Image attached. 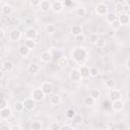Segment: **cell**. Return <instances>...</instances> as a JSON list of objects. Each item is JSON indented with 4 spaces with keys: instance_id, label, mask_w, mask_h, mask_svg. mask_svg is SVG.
Instances as JSON below:
<instances>
[{
    "instance_id": "f6af8a7d",
    "label": "cell",
    "mask_w": 130,
    "mask_h": 130,
    "mask_svg": "<svg viewBox=\"0 0 130 130\" xmlns=\"http://www.w3.org/2000/svg\"><path fill=\"white\" fill-rule=\"evenodd\" d=\"M40 3H41V0H30V4L32 5V6H39L40 5Z\"/></svg>"
},
{
    "instance_id": "3957f363",
    "label": "cell",
    "mask_w": 130,
    "mask_h": 130,
    "mask_svg": "<svg viewBox=\"0 0 130 130\" xmlns=\"http://www.w3.org/2000/svg\"><path fill=\"white\" fill-rule=\"evenodd\" d=\"M46 94L43 92V90L41 88H35L31 91V98L36 101V102H42L45 99Z\"/></svg>"
},
{
    "instance_id": "83f0119b",
    "label": "cell",
    "mask_w": 130,
    "mask_h": 130,
    "mask_svg": "<svg viewBox=\"0 0 130 130\" xmlns=\"http://www.w3.org/2000/svg\"><path fill=\"white\" fill-rule=\"evenodd\" d=\"M30 127H31L32 130H41L42 127H43V125H42V122L41 121H34L31 123Z\"/></svg>"
},
{
    "instance_id": "9c48e42d",
    "label": "cell",
    "mask_w": 130,
    "mask_h": 130,
    "mask_svg": "<svg viewBox=\"0 0 130 130\" xmlns=\"http://www.w3.org/2000/svg\"><path fill=\"white\" fill-rule=\"evenodd\" d=\"M37 35H38V31L32 27H29L24 31V37L26 40H35Z\"/></svg>"
},
{
    "instance_id": "7402d4cb",
    "label": "cell",
    "mask_w": 130,
    "mask_h": 130,
    "mask_svg": "<svg viewBox=\"0 0 130 130\" xmlns=\"http://www.w3.org/2000/svg\"><path fill=\"white\" fill-rule=\"evenodd\" d=\"M94 103H95V100H94L93 98H91L90 95L84 98V100H83V104H84L86 107H91V106L94 105Z\"/></svg>"
},
{
    "instance_id": "7dc6e473",
    "label": "cell",
    "mask_w": 130,
    "mask_h": 130,
    "mask_svg": "<svg viewBox=\"0 0 130 130\" xmlns=\"http://www.w3.org/2000/svg\"><path fill=\"white\" fill-rule=\"evenodd\" d=\"M10 129L11 130H20L21 129V126H19V125H13V126L10 127Z\"/></svg>"
},
{
    "instance_id": "5bb4252c",
    "label": "cell",
    "mask_w": 130,
    "mask_h": 130,
    "mask_svg": "<svg viewBox=\"0 0 130 130\" xmlns=\"http://www.w3.org/2000/svg\"><path fill=\"white\" fill-rule=\"evenodd\" d=\"M40 8H41V10L42 11H49L50 9H51V6H52V3L50 2V1H48V0H43V1H41V3H40Z\"/></svg>"
},
{
    "instance_id": "d4e9b609",
    "label": "cell",
    "mask_w": 130,
    "mask_h": 130,
    "mask_svg": "<svg viewBox=\"0 0 130 130\" xmlns=\"http://www.w3.org/2000/svg\"><path fill=\"white\" fill-rule=\"evenodd\" d=\"M118 18V16L116 15V13L115 12H108L107 14H106V19H107V21L108 22H112V21H114L115 19H117Z\"/></svg>"
},
{
    "instance_id": "8d00e7d4",
    "label": "cell",
    "mask_w": 130,
    "mask_h": 130,
    "mask_svg": "<svg viewBox=\"0 0 130 130\" xmlns=\"http://www.w3.org/2000/svg\"><path fill=\"white\" fill-rule=\"evenodd\" d=\"M99 36H98V34H91L90 36H89V43L90 44H92V45H94L95 43H96V41L99 40Z\"/></svg>"
},
{
    "instance_id": "30bf717a",
    "label": "cell",
    "mask_w": 130,
    "mask_h": 130,
    "mask_svg": "<svg viewBox=\"0 0 130 130\" xmlns=\"http://www.w3.org/2000/svg\"><path fill=\"white\" fill-rule=\"evenodd\" d=\"M9 39L13 42H17L21 39V31L19 29H12L9 34Z\"/></svg>"
},
{
    "instance_id": "4dcf8cb0",
    "label": "cell",
    "mask_w": 130,
    "mask_h": 130,
    "mask_svg": "<svg viewBox=\"0 0 130 130\" xmlns=\"http://www.w3.org/2000/svg\"><path fill=\"white\" fill-rule=\"evenodd\" d=\"M99 49H103V48H105L106 47V41H105V39H103V38H99V40L96 41V43L94 44Z\"/></svg>"
},
{
    "instance_id": "4fadbf2b",
    "label": "cell",
    "mask_w": 130,
    "mask_h": 130,
    "mask_svg": "<svg viewBox=\"0 0 130 130\" xmlns=\"http://www.w3.org/2000/svg\"><path fill=\"white\" fill-rule=\"evenodd\" d=\"M80 74H81V77L82 78H88L89 77V67L86 66V65H81L80 68L78 69Z\"/></svg>"
},
{
    "instance_id": "11a10c76",
    "label": "cell",
    "mask_w": 130,
    "mask_h": 130,
    "mask_svg": "<svg viewBox=\"0 0 130 130\" xmlns=\"http://www.w3.org/2000/svg\"><path fill=\"white\" fill-rule=\"evenodd\" d=\"M1 1H3V0H0V2H1Z\"/></svg>"
},
{
    "instance_id": "f1b7e54d",
    "label": "cell",
    "mask_w": 130,
    "mask_h": 130,
    "mask_svg": "<svg viewBox=\"0 0 130 130\" xmlns=\"http://www.w3.org/2000/svg\"><path fill=\"white\" fill-rule=\"evenodd\" d=\"M99 75V68L95 66H91L89 67V76L91 77H95Z\"/></svg>"
},
{
    "instance_id": "cb8c5ba5",
    "label": "cell",
    "mask_w": 130,
    "mask_h": 130,
    "mask_svg": "<svg viewBox=\"0 0 130 130\" xmlns=\"http://www.w3.org/2000/svg\"><path fill=\"white\" fill-rule=\"evenodd\" d=\"M81 32H82V27H81L80 25L75 24V25H73V26L71 27V34H72L73 36H77V35H79V34H81Z\"/></svg>"
},
{
    "instance_id": "e575fe53",
    "label": "cell",
    "mask_w": 130,
    "mask_h": 130,
    "mask_svg": "<svg viewBox=\"0 0 130 130\" xmlns=\"http://www.w3.org/2000/svg\"><path fill=\"white\" fill-rule=\"evenodd\" d=\"M45 29H46V31H47L48 34L52 35V34L55 32V30H56V26H55L54 24H47L46 27H45Z\"/></svg>"
},
{
    "instance_id": "ba28073f",
    "label": "cell",
    "mask_w": 130,
    "mask_h": 130,
    "mask_svg": "<svg viewBox=\"0 0 130 130\" xmlns=\"http://www.w3.org/2000/svg\"><path fill=\"white\" fill-rule=\"evenodd\" d=\"M40 59H41V61L44 62V63H49V62L52 61V59H53V55H52V53L49 52V51H44V52L41 53Z\"/></svg>"
},
{
    "instance_id": "484cf974",
    "label": "cell",
    "mask_w": 130,
    "mask_h": 130,
    "mask_svg": "<svg viewBox=\"0 0 130 130\" xmlns=\"http://www.w3.org/2000/svg\"><path fill=\"white\" fill-rule=\"evenodd\" d=\"M57 64L60 66V67H66L68 65V60L67 58L65 57H60L58 60H57Z\"/></svg>"
},
{
    "instance_id": "52a82bcc",
    "label": "cell",
    "mask_w": 130,
    "mask_h": 130,
    "mask_svg": "<svg viewBox=\"0 0 130 130\" xmlns=\"http://www.w3.org/2000/svg\"><path fill=\"white\" fill-rule=\"evenodd\" d=\"M118 20L121 23V25H127V24H129V22H130L129 13H124V12L120 13V15L118 16Z\"/></svg>"
},
{
    "instance_id": "ee69618b",
    "label": "cell",
    "mask_w": 130,
    "mask_h": 130,
    "mask_svg": "<svg viewBox=\"0 0 130 130\" xmlns=\"http://www.w3.org/2000/svg\"><path fill=\"white\" fill-rule=\"evenodd\" d=\"M74 127L72 125H63V126H60V130H70V129H73Z\"/></svg>"
},
{
    "instance_id": "60d3db41",
    "label": "cell",
    "mask_w": 130,
    "mask_h": 130,
    "mask_svg": "<svg viewBox=\"0 0 130 130\" xmlns=\"http://www.w3.org/2000/svg\"><path fill=\"white\" fill-rule=\"evenodd\" d=\"M49 129L50 130H60V125L58 123H52L49 126Z\"/></svg>"
},
{
    "instance_id": "4316f807",
    "label": "cell",
    "mask_w": 130,
    "mask_h": 130,
    "mask_svg": "<svg viewBox=\"0 0 130 130\" xmlns=\"http://www.w3.org/2000/svg\"><path fill=\"white\" fill-rule=\"evenodd\" d=\"M72 122L75 125H80L82 123V116L79 115V114H75L74 117L72 118Z\"/></svg>"
},
{
    "instance_id": "c3c4849f",
    "label": "cell",
    "mask_w": 130,
    "mask_h": 130,
    "mask_svg": "<svg viewBox=\"0 0 130 130\" xmlns=\"http://www.w3.org/2000/svg\"><path fill=\"white\" fill-rule=\"evenodd\" d=\"M123 12L128 13L129 12V5H123Z\"/></svg>"
},
{
    "instance_id": "b9f144b4",
    "label": "cell",
    "mask_w": 130,
    "mask_h": 130,
    "mask_svg": "<svg viewBox=\"0 0 130 130\" xmlns=\"http://www.w3.org/2000/svg\"><path fill=\"white\" fill-rule=\"evenodd\" d=\"M5 107H7L6 100H5V99H3V98H0V110L4 109Z\"/></svg>"
},
{
    "instance_id": "816d5d0a",
    "label": "cell",
    "mask_w": 130,
    "mask_h": 130,
    "mask_svg": "<svg viewBox=\"0 0 130 130\" xmlns=\"http://www.w3.org/2000/svg\"><path fill=\"white\" fill-rule=\"evenodd\" d=\"M56 1H58V2H61V3H63V2H64V0H56Z\"/></svg>"
},
{
    "instance_id": "44dd1931",
    "label": "cell",
    "mask_w": 130,
    "mask_h": 130,
    "mask_svg": "<svg viewBox=\"0 0 130 130\" xmlns=\"http://www.w3.org/2000/svg\"><path fill=\"white\" fill-rule=\"evenodd\" d=\"M101 94H102V92H101V90L98 89V88H92V89L89 90V95H90L91 98H93L94 100L99 99V98L101 96Z\"/></svg>"
},
{
    "instance_id": "ac0fdd59",
    "label": "cell",
    "mask_w": 130,
    "mask_h": 130,
    "mask_svg": "<svg viewBox=\"0 0 130 130\" xmlns=\"http://www.w3.org/2000/svg\"><path fill=\"white\" fill-rule=\"evenodd\" d=\"M18 52H19V54H20L22 57H26V56L29 54L30 49H28L25 45H21V46L19 47V49H18Z\"/></svg>"
},
{
    "instance_id": "5b68a950",
    "label": "cell",
    "mask_w": 130,
    "mask_h": 130,
    "mask_svg": "<svg viewBox=\"0 0 130 130\" xmlns=\"http://www.w3.org/2000/svg\"><path fill=\"white\" fill-rule=\"evenodd\" d=\"M121 98H122V93H121L120 90L111 88V90L109 92V99H110L111 102H114V101H117V100H121Z\"/></svg>"
},
{
    "instance_id": "836d02e7",
    "label": "cell",
    "mask_w": 130,
    "mask_h": 130,
    "mask_svg": "<svg viewBox=\"0 0 130 130\" xmlns=\"http://www.w3.org/2000/svg\"><path fill=\"white\" fill-rule=\"evenodd\" d=\"M76 114V112L72 109V108H70V109H67L66 110V112H65V116L68 118V119H72L73 117H74V115Z\"/></svg>"
},
{
    "instance_id": "7a4b0ae2",
    "label": "cell",
    "mask_w": 130,
    "mask_h": 130,
    "mask_svg": "<svg viewBox=\"0 0 130 130\" xmlns=\"http://www.w3.org/2000/svg\"><path fill=\"white\" fill-rule=\"evenodd\" d=\"M69 78H70V80H71L72 82H79V81H81V79H82L79 70L76 69V68H72V69L70 70Z\"/></svg>"
},
{
    "instance_id": "ab89813d",
    "label": "cell",
    "mask_w": 130,
    "mask_h": 130,
    "mask_svg": "<svg viewBox=\"0 0 130 130\" xmlns=\"http://www.w3.org/2000/svg\"><path fill=\"white\" fill-rule=\"evenodd\" d=\"M14 108H15V111H16V112H22V111H23V109H24L23 104H22V103H20V102L15 103Z\"/></svg>"
},
{
    "instance_id": "bcb514c9",
    "label": "cell",
    "mask_w": 130,
    "mask_h": 130,
    "mask_svg": "<svg viewBox=\"0 0 130 130\" xmlns=\"http://www.w3.org/2000/svg\"><path fill=\"white\" fill-rule=\"evenodd\" d=\"M129 64H130V58H127L126 59V63H125V67H126V69L129 71L130 70V66H129Z\"/></svg>"
},
{
    "instance_id": "f546056e",
    "label": "cell",
    "mask_w": 130,
    "mask_h": 130,
    "mask_svg": "<svg viewBox=\"0 0 130 130\" xmlns=\"http://www.w3.org/2000/svg\"><path fill=\"white\" fill-rule=\"evenodd\" d=\"M24 45L28 48V49H35L36 48V46H37V43L35 42V40H26L25 41V43H24Z\"/></svg>"
},
{
    "instance_id": "7bdbcfd3",
    "label": "cell",
    "mask_w": 130,
    "mask_h": 130,
    "mask_svg": "<svg viewBox=\"0 0 130 130\" xmlns=\"http://www.w3.org/2000/svg\"><path fill=\"white\" fill-rule=\"evenodd\" d=\"M72 3H73V0H64L63 6H65V7H70V6L72 5Z\"/></svg>"
},
{
    "instance_id": "f35d334b",
    "label": "cell",
    "mask_w": 130,
    "mask_h": 130,
    "mask_svg": "<svg viewBox=\"0 0 130 130\" xmlns=\"http://www.w3.org/2000/svg\"><path fill=\"white\" fill-rule=\"evenodd\" d=\"M74 39H75V41H76L77 43H81V42H83V41L85 40V36L81 32V34H79V35H77V36H74Z\"/></svg>"
},
{
    "instance_id": "d6986e66",
    "label": "cell",
    "mask_w": 130,
    "mask_h": 130,
    "mask_svg": "<svg viewBox=\"0 0 130 130\" xmlns=\"http://www.w3.org/2000/svg\"><path fill=\"white\" fill-rule=\"evenodd\" d=\"M2 67H3V69H4L5 71H12V70H13V68H14V65H13V63H12L11 61L6 60V61H4V62H3Z\"/></svg>"
},
{
    "instance_id": "6da1fadb",
    "label": "cell",
    "mask_w": 130,
    "mask_h": 130,
    "mask_svg": "<svg viewBox=\"0 0 130 130\" xmlns=\"http://www.w3.org/2000/svg\"><path fill=\"white\" fill-rule=\"evenodd\" d=\"M71 56H72V59L78 63V64H83L86 60V57H87V52L84 48H81V47H78V48H75L73 49V51L71 52Z\"/></svg>"
},
{
    "instance_id": "f5cc1de1",
    "label": "cell",
    "mask_w": 130,
    "mask_h": 130,
    "mask_svg": "<svg viewBox=\"0 0 130 130\" xmlns=\"http://www.w3.org/2000/svg\"><path fill=\"white\" fill-rule=\"evenodd\" d=\"M126 5H129V0H126Z\"/></svg>"
},
{
    "instance_id": "ffe728a7",
    "label": "cell",
    "mask_w": 130,
    "mask_h": 130,
    "mask_svg": "<svg viewBox=\"0 0 130 130\" xmlns=\"http://www.w3.org/2000/svg\"><path fill=\"white\" fill-rule=\"evenodd\" d=\"M61 102V95L60 94H52L51 95V98H50V103H51V105H58L59 103Z\"/></svg>"
},
{
    "instance_id": "db71d44e",
    "label": "cell",
    "mask_w": 130,
    "mask_h": 130,
    "mask_svg": "<svg viewBox=\"0 0 130 130\" xmlns=\"http://www.w3.org/2000/svg\"><path fill=\"white\" fill-rule=\"evenodd\" d=\"M1 126H2V121L0 120V127H1Z\"/></svg>"
},
{
    "instance_id": "603a6c76",
    "label": "cell",
    "mask_w": 130,
    "mask_h": 130,
    "mask_svg": "<svg viewBox=\"0 0 130 130\" xmlns=\"http://www.w3.org/2000/svg\"><path fill=\"white\" fill-rule=\"evenodd\" d=\"M12 11H13V9H12V7L10 5L5 4V5L2 6V13L4 15H10L12 13Z\"/></svg>"
},
{
    "instance_id": "277c9868",
    "label": "cell",
    "mask_w": 130,
    "mask_h": 130,
    "mask_svg": "<svg viewBox=\"0 0 130 130\" xmlns=\"http://www.w3.org/2000/svg\"><path fill=\"white\" fill-rule=\"evenodd\" d=\"M22 104H23L24 109L27 110V111H31V110H34L35 107H36V101H35L32 98H27V99H25V100L22 102Z\"/></svg>"
},
{
    "instance_id": "9a60e30c",
    "label": "cell",
    "mask_w": 130,
    "mask_h": 130,
    "mask_svg": "<svg viewBox=\"0 0 130 130\" xmlns=\"http://www.w3.org/2000/svg\"><path fill=\"white\" fill-rule=\"evenodd\" d=\"M11 116V109L8 107H5L4 109L0 110V118L1 119H8Z\"/></svg>"
},
{
    "instance_id": "f907efd6",
    "label": "cell",
    "mask_w": 130,
    "mask_h": 130,
    "mask_svg": "<svg viewBox=\"0 0 130 130\" xmlns=\"http://www.w3.org/2000/svg\"><path fill=\"white\" fill-rule=\"evenodd\" d=\"M3 77H4V72H3V70L0 69V79H2Z\"/></svg>"
},
{
    "instance_id": "d590c367",
    "label": "cell",
    "mask_w": 130,
    "mask_h": 130,
    "mask_svg": "<svg viewBox=\"0 0 130 130\" xmlns=\"http://www.w3.org/2000/svg\"><path fill=\"white\" fill-rule=\"evenodd\" d=\"M114 86H115V80L113 78H109L106 80V87L107 88L111 89V88H114Z\"/></svg>"
},
{
    "instance_id": "d6a6232c",
    "label": "cell",
    "mask_w": 130,
    "mask_h": 130,
    "mask_svg": "<svg viewBox=\"0 0 130 130\" xmlns=\"http://www.w3.org/2000/svg\"><path fill=\"white\" fill-rule=\"evenodd\" d=\"M75 13H76V15H77V16L82 17V16H84V15L86 14V9H85L84 7H78V8L76 9Z\"/></svg>"
},
{
    "instance_id": "e0dca14e",
    "label": "cell",
    "mask_w": 130,
    "mask_h": 130,
    "mask_svg": "<svg viewBox=\"0 0 130 130\" xmlns=\"http://www.w3.org/2000/svg\"><path fill=\"white\" fill-rule=\"evenodd\" d=\"M39 66L37 65V64H35V63H31V64H29L28 65V67H27V72L29 73V74H32V75H35V74H37L38 72H39Z\"/></svg>"
},
{
    "instance_id": "7c38bea8",
    "label": "cell",
    "mask_w": 130,
    "mask_h": 130,
    "mask_svg": "<svg viewBox=\"0 0 130 130\" xmlns=\"http://www.w3.org/2000/svg\"><path fill=\"white\" fill-rule=\"evenodd\" d=\"M124 108V103L121 101V100H117V101H114L112 102V109L116 112H120L122 111Z\"/></svg>"
},
{
    "instance_id": "2e32d148",
    "label": "cell",
    "mask_w": 130,
    "mask_h": 130,
    "mask_svg": "<svg viewBox=\"0 0 130 130\" xmlns=\"http://www.w3.org/2000/svg\"><path fill=\"white\" fill-rule=\"evenodd\" d=\"M63 7H64V6H63V3L58 2V1H55V2L52 3L51 9H52L53 11H55V12H60V11H62Z\"/></svg>"
},
{
    "instance_id": "8992f818",
    "label": "cell",
    "mask_w": 130,
    "mask_h": 130,
    "mask_svg": "<svg viewBox=\"0 0 130 130\" xmlns=\"http://www.w3.org/2000/svg\"><path fill=\"white\" fill-rule=\"evenodd\" d=\"M95 12L99 15H106L108 13V6L105 3H99L95 6Z\"/></svg>"
},
{
    "instance_id": "8fae6325",
    "label": "cell",
    "mask_w": 130,
    "mask_h": 130,
    "mask_svg": "<svg viewBox=\"0 0 130 130\" xmlns=\"http://www.w3.org/2000/svg\"><path fill=\"white\" fill-rule=\"evenodd\" d=\"M41 89L43 90V92L46 95H49V94H51L53 92V85L50 82H44L41 85Z\"/></svg>"
},
{
    "instance_id": "1f68e13d",
    "label": "cell",
    "mask_w": 130,
    "mask_h": 130,
    "mask_svg": "<svg viewBox=\"0 0 130 130\" xmlns=\"http://www.w3.org/2000/svg\"><path fill=\"white\" fill-rule=\"evenodd\" d=\"M120 27H121V23L119 22L118 18L111 22V28H112L113 30H117V29H119Z\"/></svg>"
},
{
    "instance_id": "681fc988",
    "label": "cell",
    "mask_w": 130,
    "mask_h": 130,
    "mask_svg": "<svg viewBox=\"0 0 130 130\" xmlns=\"http://www.w3.org/2000/svg\"><path fill=\"white\" fill-rule=\"evenodd\" d=\"M4 37H5V31H4L2 28H0V41H1V40H3V39H4Z\"/></svg>"
},
{
    "instance_id": "74e56055",
    "label": "cell",
    "mask_w": 130,
    "mask_h": 130,
    "mask_svg": "<svg viewBox=\"0 0 130 130\" xmlns=\"http://www.w3.org/2000/svg\"><path fill=\"white\" fill-rule=\"evenodd\" d=\"M115 12H118V13H122L123 12V4L121 2H118L115 5Z\"/></svg>"
}]
</instances>
